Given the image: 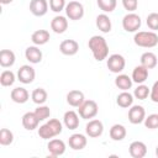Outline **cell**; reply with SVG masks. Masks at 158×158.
I'll list each match as a JSON object with an SVG mask.
<instances>
[{"mask_svg": "<svg viewBox=\"0 0 158 158\" xmlns=\"http://www.w3.org/2000/svg\"><path fill=\"white\" fill-rule=\"evenodd\" d=\"M65 15L69 20H73V21H78L80 20L83 16H84V6L81 2L79 1H69L65 6Z\"/></svg>", "mask_w": 158, "mask_h": 158, "instance_id": "cell-6", "label": "cell"}, {"mask_svg": "<svg viewBox=\"0 0 158 158\" xmlns=\"http://www.w3.org/2000/svg\"><path fill=\"white\" fill-rule=\"evenodd\" d=\"M99 112V106L94 100H84V102L78 107V114L84 120L94 118Z\"/></svg>", "mask_w": 158, "mask_h": 158, "instance_id": "cell-4", "label": "cell"}, {"mask_svg": "<svg viewBox=\"0 0 158 158\" xmlns=\"http://www.w3.org/2000/svg\"><path fill=\"white\" fill-rule=\"evenodd\" d=\"M16 56L11 49H1L0 52V65L2 68H10L15 64Z\"/></svg>", "mask_w": 158, "mask_h": 158, "instance_id": "cell-23", "label": "cell"}, {"mask_svg": "<svg viewBox=\"0 0 158 158\" xmlns=\"http://www.w3.org/2000/svg\"><path fill=\"white\" fill-rule=\"evenodd\" d=\"M49 38L51 35L47 30H36L31 36V41L35 46H43L49 41Z\"/></svg>", "mask_w": 158, "mask_h": 158, "instance_id": "cell-22", "label": "cell"}, {"mask_svg": "<svg viewBox=\"0 0 158 158\" xmlns=\"http://www.w3.org/2000/svg\"><path fill=\"white\" fill-rule=\"evenodd\" d=\"M106 65L109 68V70L111 73H115V74H120L123 69H125V65H126V60L123 58V56L118 54V53H114L111 56H109V58H106Z\"/></svg>", "mask_w": 158, "mask_h": 158, "instance_id": "cell-7", "label": "cell"}, {"mask_svg": "<svg viewBox=\"0 0 158 158\" xmlns=\"http://www.w3.org/2000/svg\"><path fill=\"white\" fill-rule=\"evenodd\" d=\"M146 23L149 30L157 31L158 30V12H151L146 19Z\"/></svg>", "mask_w": 158, "mask_h": 158, "instance_id": "cell-37", "label": "cell"}, {"mask_svg": "<svg viewBox=\"0 0 158 158\" xmlns=\"http://www.w3.org/2000/svg\"><path fill=\"white\" fill-rule=\"evenodd\" d=\"M128 152L132 158H143L147 154V146L142 141H133L128 147Z\"/></svg>", "mask_w": 158, "mask_h": 158, "instance_id": "cell-16", "label": "cell"}, {"mask_svg": "<svg viewBox=\"0 0 158 158\" xmlns=\"http://www.w3.org/2000/svg\"><path fill=\"white\" fill-rule=\"evenodd\" d=\"M63 131V125L57 118H51L38 128V136L42 139H49L58 135H60Z\"/></svg>", "mask_w": 158, "mask_h": 158, "instance_id": "cell-2", "label": "cell"}, {"mask_svg": "<svg viewBox=\"0 0 158 158\" xmlns=\"http://www.w3.org/2000/svg\"><path fill=\"white\" fill-rule=\"evenodd\" d=\"M116 104L120 106V107H131L132 104H133V95L128 91H122L117 95L116 98Z\"/></svg>", "mask_w": 158, "mask_h": 158, "instance_id": "cell-29", "label": "cell"}, {"mask_svg": "<svg viewBox=\"0 0 158 158\" xmlns=\"http://www.w3.org/2000/svg\"><path fill=\"white\" fill-rule=\"evenodd\" d=\"M36 78V72L35 69L28 65V64H23L17 70V79L22 83V84H31Z\"/></svg>", "mask_w": 158, "mask_h": 158, "instance_id": "cell-8", "label": "cell"}, {"mask_svg": "<svg viewBox=\"0 0 158 158\" xmlns=\"http://www.w3.org/2000/svg\"><path fill=\"white\" fill-rule=\"evenodd\" d=\"M42 51L37 47V46H30V47H27L26 48V51H25V57H26V59L30 62V63H32V64H37V63H40L41 60H42Z\"/></svg>", "mask_w": 158, "mask_h": 158, "instance_id": "cell-20", "label": "cell"}, {"mask_svg": "<svg viewBox=\"0 0 158 158\" xmlns=\"http://www.w3.org/2000/svg\"><path fill=\"white\" fill-rule=\"evenodd\" d=\"M122 6L128 12H133L138 7V0H122Z\"/></svg>", "mask_w": 158, "mask_h": 158, "instance_id": "cell-39", "label": "cell"}, {"mask_svg": "<svg viewBox=\"0 0 158 158\" xmlns=\"http://www.w3.org/2000/svg\"><path fill=\"white\" fill-rule=\"evenodd\" d=\"M132 83H133L132 78L128 77L127 74H117V77L115 78V85L122 91H127L128 89H131Z\"/></svg>", "mask_w": 158, "mask_h": 158, "instance_id": "cell-27", "label": "cell"}, {"mask_svg": "<svg viewBox=\"0 0 158 158\" xmlns=\"http://www.w3.org/2000/svg\"><path fill=\"white\" fill-rule=\"evenodd\" d=\"M14 0H0V2L2 4V5H7V4H10V2H12Z\"/></svg>", "mask_w": 158, "mask_h": 158, "instance_id": "cell-41", "label": "cell"}, {"mask_svg": "<svg viewBox=\"0 0 158 158\" xmlns=\"http://www.w3.org/2000/svg\"><path fill=\"white\" fill-rule=\"evenodd\" d=\"M96 4L99 9L106 14V12H112L116 9L117 0H96Z\"/></svg>", "mask_w": 158, "mask_h": 158, "instance_id": "cell-32", "label": "cell"}, {"mask_svg": "<svg viewBox=\"0 0 158 158\" xmlns=\"http://www.w3.org/2000/svg\"><path fill=\"white\" fill-rule=\"evenodd\" d=\"M49 9L53 11V12H60L65 9L67 4H65V0H49Z\"/></svg>", "mask_w": 158, "mask_h": 158, "instance_id": "cell-38", "label": "cell"}, {"mask_svg": "<svg viewBox=\"0 0 158 158\" xmlns=\"http://www.w3.org/2000/svg\"><path fill=\"white\" fill-rule=\"evenodd\" d=\"M14 142V133L9 128H1L0 131V144L10 146Z\"/></svg>", "mask_w": 158, "mask_h": 158, "instance_id": "cell-34", "label": "cell"}, {"mask_svg": "<svg viewBox=\"0 0 158 158\" xmlns=\"http://www.w3.org/2000/svg\"><path fill=\"white\" fill-rule=\"evenodd\" d=\"M156 156H157V157H158V146H157V147H156Z\"/></svg>", "mask_w": 158, "mask_h": 158, "instance_id": "cell-42", "label": "cell"}, {"mask_svg": "<svg viewBox=\"0 0 158 158\" xmlns=\"http://www.w3.org/2000/svg\"><path fill=\"white\" fill-rule=\"evenodd\" d=\"M139 60H141V65L146 67L148 70L149 69H153L157 65V56L153 52H144L141 56V59Z\"/></svg>", "mask_w": 158, "mask_h": 158, "instance_id": "cell-28", "label": "cell"}, {"mask_svg": "<svg viewBox=\"0 0 158 158\" xmlns=\"http://www.w3.org/2000/svg\"><path fill=\"white\" fill-rule=\"evenodd\" d=\"M31 99H32V101L35 104L43 105L48 99V94L43 88H36L31 94Z\"/></svg>", "mask_w": 158, "mask_h": 158, "instance_id": "cell-30", "label": "cell"}, {"mask_svg": "<svg viewBox=\"0 0 158 158\" xmlns=\"http://www.w3.org/2000/svg\"><path fill=\"white\" fill-rule=\"evenodd\" d=\"M35 114L40 121H44L51 116V110L46 105H38V107L35 109Z\"/></svg>", "mask_w": 158, "mask_h": 158, "instance_id": "cell-35", "label": "cell"}, {"mask_svg": "<svg viewBox=\"0 0 158 158\" xmlns=\"http://www.w3.org/2000/svg\"><path fill=\"white\" fill-rule=\"evenodd\" d=\"M41 121L38 120V117L36 116L35 111L33 112H26L22 116V126L27 130V131H33L35 128H38V123Z\"/></svg>", "mask_w": 158, "mask_h": 158, "instance_id": "cell-19", "label": "cell"}, {"mask_svg": "<svg viewBox=\"0 0 158 158\" xmlns=\"http://www.w3.org/2000/svg\"><path fill=\"white\" fill-rule=\"evenodd\" d=\"M63 123L68 130H75L79 127V114L69 110L63 116Z\"/></svg>", "mask_w": 158, "mask_h": 158, "instance_id": "cell-18", "label": "cell"}, {"mask_svg": "<svg viewBox=\"0 0 158 158\" xmlns=\"http://www.w3.org/2000/svg\"><path fill=\"white\" fill-rule=\"evenodd\" d=\"M48 1L47 0H31L30 1V11L32 15L41 17L44 16L48 11Z\"/></svg>", "mask_w": 158, "mask_h": 158, "instance_id": "cell-12", "label": "cell"}, {"mask_svg": "<svg viewBox=\"0 0 158 158\" xmlns=\"http://www.w3.org/2000/svg\"><path fill=\"white\" fill-rule=\"evenodd\" d=\"M88 47L98 62L106 59L109 56V44L102 36L95 35V36L90 37L89 42H88Z\"/></svg>", "mask_w": 158, "mask_h": 158, "instance_id": "cell-1", "label": "cell"}, {"mask_svg": "<svg viewBox=\"0 0 158 158\" xmlns=\"http://www.w3.org/2000/svg\"><path fill=\"white\" fill-rule=\"evenodd\" d=\"M149 98L153 102H157L158 104V80L154 81V84L152 85L151 88V93H149Z\"/></svg>", "mask_w": 158, "mask_h": 158, "instance_id": "cell-40", "label": "cell"}, {"mask_svg": "<svg viewBox=\"0 0 158 158\" xmlns=\"http://www.w3.org/2000/svg\"><path fill=\"white\" fill-rule=\"evenodd\" d=\"M146 118V110L141 105H132L128 110V121L132 125H139Z\"/></svg>", "mask_w": 158, "mask_h": 158, "instance_id": "cell-9", "label": "cell"}, {"mask_svg": "<svg viewBox=\"0 0 158 158\" xmlns=\"http://www.w3.org/2000/svg\"><path fill=\"white\" fill-rule=\"evenodd\" d=\"M59 51L64 56H74L79 51V43L75 40H64L59 44Z\"/></svg>", "mask_w": 158, "mask_h": 158, "instance_id": "cell-14", "label": "cell"}, {"mask_svg": "<svg viewBox=\"0 0 158 158\" xmlns=\"http://www.w3.org/2000/svg\"><path fill=\"white\" fill-rule=\"evenodd\" d=\"M86 143H88V138L83 133H73L68 139L69 147L74 151H81L83 148H85Z\"/></svg>", "mask_w": 158, "mask_h": 158, "instance_id": "cell-15", "label": "cell"}, {"mask_svg": "<svg viewBox=\"0 0 158 158\" xmlns=\"http://www.w3.org/2000/svg\"><path fill=\"white\" fill-rule=\"evenodd\" d=\"M149 93H151V89H149L147 85H144V84H138V86H137V88L135 89V91H133V96H135L136 99H138V100H144V99L148 98Z\"/></svg>", "mask_w": 158, "mask_h": 158, "instance_id": "cell-33", "label": "cell"}, {"mask_svg": "<svg viewBox=\"0 0 158 158\" xmlns=\"http://www.w3.org/2000/svg\"><path fill=\"white\" fill-rule=\"evenodd\" d=\"M16 80L15 73L11 70H4L0 74V84L2 86H11Z\"/></svg>", "mask_w": 158, "mask_h": 158, "instance_id": "cell-31", "label": "cell"}, {"mask_svg": "<svg viewBox=\"0 0 158 158\" xmlns=\"http://www.w3.org/2000/svg\"><path fill=\"white\" fill-rule=\"evenodd\" d=\"M85 132L89 137L91 138H96L100 137L104 132V125L100 120L94 118V120H89V122L85 126Z\"/></svg>", "mask_w": 158, "mask_h": 158, "instance_id": "cell-10", "label": "cell"}, {"mask_svg": "<svg viewBox=\"0 0 158 158\" xmlns=\"http://www.w3.org/2000/svg\"><path fill=\"white\" fill-rule=\"evenodd\" d=\"M109 133H110V138H111L112 141L118 142V141H122V139L126 137L127 131H126V127H125L123 125H121V123H115V125L111 126Z\"/></svg>", "mask_w": 158, "mask_h": 158, "instance_id": "cell-26", "label": "cell"}, {"mask_svg": "<svg viewBox=\"0 0 158 158\" xmlns=\"http://www.w3.org/2000/svg\"><path fill=\"white\" fill-rule=\"evenodd\" d=\"M68 28V20L65 16H62V15H57L52 19L51 21V30L54 32V33H64Z\"/></svg>", "mask_w": 158, "mask_h": 158, "instance_id": "cell-13", "label": "cell"}, {"mask_svg": "<svg viewBox=\"0 0 158 158\" xmlns=\"http://www.w3.org/2000/svg\"><path fill=\"white\" fill-rule=\"evenodd\" d=\"M95 23H96V27H98L102 33H109V32L111 31V27H112L111 20H110V17H109L105 12L96 16Z\"/></svg>", "mask_w": 158, "mask_h": 158, "instance_id": "cell-24", "label": "cell"}, {"mask_svg": "<svg viewBox=\"0 0 158 158\" xmlns=\"http://www.w3.org/2000/svg\"><path fill=\"white\" fill-rule=\"evenodd\" d=\"M143 122H144V126L149 130L158 128V114H151V115L146 116Z\"/></svg>", "mask_w": 158, "mask_h": 158, "instance_id": "cell-36", "label": "cell"}, {"mask_svg": "<svg viewBox=\"0 0 158 158\" xmlns=\"http://www.w3.org/2000/svg\"><path fill=\"white\" fill-rule=\"evenodd\" d=\"M47 149L51 157H59L65 152V143L59 138H53V139H49L47 144Z\"/></svg>", "mask_w": 158, "mask_h": 158, "instance_id": "cell-11", "label": "cell"}, {"mask_svg": "<svg viewBox=\"0 0 158 158\" xmlns=\"http://www.w3.org/2000/svg\"><path fill=\"white\" fill-rule=\"evenodd\" d=\"M10 98L16 104H25L30 99V94H28L27 89H25L22 86H17V88H15V89L11 90Z\"/></svg>", "mask_w": 158, "mask_h": 158, "instance_id": "cell-17", "label": "cell"}, {"mask_svg": "<svg viewBox=\"0 0 158 158\" xmlns=\"http://www.w3.org/2000/svg\"><path fill=\"white\" fill-rule=\"evenodd\" d=\"M133 42L138 47L153 48L158 44V35L156 31H138L135 33Z\"/></svg>", "mask_w": 158, "mask_h": 158, "instance_id": "cell-3", "label": "cell"}, {"mask_svg": "<svg viewBox=\"0 0 158 158\" xmlns=\"http://www.w3.org/2000/svg\"><path fill=\"white\" fill-rule=\"evenodd\" d=\"M84 93L80 90H70L67 94V102L73 107H79L84 102Z\"/></svg>", "mask_w": 158, "mask_h": 158, "instance_id": "cell-21", "label": "cell"}, {"mask_svg": "<svg viewBox=\"0 0 158 158\" xmlns=\"http://www.w3.org/2000/svg\"><path fill=\"white\" fill-rule=\"evenodd\" d=\"M132 80L137 84H143L147 79H148V69L143 65H137L135 67V69L132 70Z\"/></svg>", "mask_w": 158, "mask_h": 158, "instance_id": "cell-25", "label": "cell"}, {"mask_svg": "<svg viewBox=\"0 0 158 158\" xmlns=\"http://www.w3.org/2000/svg\"><path fill=\"white\" fill-rule=\"evenodd\" d=\"M142 25L139 15L135 12H128L122 19V27L126 32H137Z\"/></svg>", "mask_w": 158, "mask_h": 158, "instance_id": "cell-5", "label": "cell"}]
</instances>
